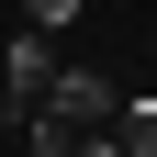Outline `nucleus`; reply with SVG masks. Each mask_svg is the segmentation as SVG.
Returning a JSON list of instances; mask_svg holds the SVG:
<instances>
[{"label": "nucleus", "instance_id": "nucleus-1", "mask_svg": "<svg viewBox=\"0 0 157 157\" xmlns=\"http://www.w3.org/2000/svg\"><path fill=\"white\" fill-rule=\"evenodd\" d=\"M112 124H124V90H112L101 67H67V78H56V101L34 112L23 135H34V157H90Z\"/></svg>", "mask_w": 157, "mask_h": 157}, {"label": "nucleus", "instance_id": "nucleus-2", "mask_svg": "<svg viewBox=\"0 0 157 157\" xmlns=\"http://www.w3.org/2000/svg\"><path fill=\"white\" fill-rule=\"evenodd\" d=\"M56 56H45V34H11V56H0V112H11V124H34V112L56 101Z\"/></svg>", "mask_w": 157, "mask_h": 157}, {"label": "nucleus", "instance_id": "nucleus-3", "mask_svg": "<svg viewBox=\"0 0 157 157\" xmlns=\"http://www.w3.org/2000/svg\"><path fill=\"white\" fill-rule=\"evenodd\" d=\"M124 146H135V157H157V101H146V90L124 101Z\"/></svg>", "mask_w": 157, "mask_h": 157}, {"label": "nucleus", "instance_id": "nucleus-4", "mask_svg": "<svg viewBox=\"0 0 157 157\" xmlns=\"http://www.w3.org/2000/svg\"><path fill=\"white\" fill-rule=\"evenodd\" d=\"M78 23V0H23V34H67Z\"/></svg>", "mask_w": 157, "mask_h": 157}]
</instances>
